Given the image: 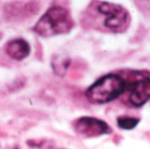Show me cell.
<instances>
[{
	"mask_svg": "<svg viewBox=\"0 0 150 149\" xmlns=\"http://www.w3.org/2000/svg\"><path fill=\"white\" fill-rule=\"evenodd\" d=\"M127 82L115 73H109L92 83L84 93L86 99L93 105H105L120 97L127 89Z\"/></svg>",
	"mask_w": 150,
	"mask_h": 149,
	"instance_id": "1",
	"label": "cell"
},
{
	"mask_svg": "<svg viewBox=\"0 0 150 149\" xmlns=\"http://www.w3.org/2000/svg\"><path fill=\"white\" fill-rule=\"evenodd\" d=\"M74 25L75 22L69 10L62 6H52L40 17L33 31L40 37L49 38L69 33Z\"/></svg>",
	"mask_w": 150,
	"mask_h": 149,
	"instance_id": "2",
	"label": "cell"
},
{
	"mask_svg": "<svg viewBox=\"0 0 150 149\" xmlns=\"http://www.w3.org/2000/svg\"><path fill=\"white\" fill-rule=\"evenodd\" d=\"M98 11L105 16L104 25L111 32L122 33L127 30L131 23L128 11L120 4L101 2L98 4Z\"/></svg>",
	"mask_w": 150,
	"mask_h": 149,
	"instance_id": "3",
	"label": "cell"
},
{
	"mask_svg": "<svg viewBox=\"0 0 150 149\" xmlns=\"http://www.w3.org/2000/svg\"><path fill=\"white\" fill-rule=\"evenodd\" d=\"M72 126L77 134L85 138H94L112 133V129L105 121L96 117H80L73 121Z\"/></svg>",
	"mask_w": 150,
	"mask_h": 149,
	"instance_id": "4",
	"label": "cell"
},
{
	"mask_svg": "<svg viewBox=\"0 0 150 149\" xmlns=\"http://www.w3.org/2000/svg\"><path fill=\"white\" fill-rule=\"evenodd\" d=\"M129 103L134 107H142L150 100V77L144 76L129 86Z\"/></svg>",
	"mask_w": 150,
	"mask_h": 149,
	"instance_id": "5",
	"label": "cell"
},
{
	"mask_svg": "<svg viewBox=\"0 0 150 149\" xmlns=\"http://www.w3.org/2000/svg\"><path fill=\"white\" fill-rule=\"evenodd\" d=\"M4 50L11 59L19 61L29 56L31 53V46L25 39L17 38L7 41L4 45Z\"/></svg>",
	"mask_w": 150,
	"mask_h": 149,
	"instance_id": "6",
	"label": "cell"
},
{
	"mask_svg": "<svg viewBox=\"0 0 150 149\" xmlns=\"http://www.w3.org/2000/svg\"><path fill=\"white\" fill-rule=\"evenodd\" d=\"M70 64V59L62 54H54L51 61V66L54 73L59 76H64Z\"/></svg>",
	"mask_w": 150,
	"mask_h": 149,
	"instance_id": "7",
	"label": "cell"
},
{
	"mask_svg": "<svg viewBox=\"0 0 150 149\" xmlns=\"http://www.w3.org/2000/svg\"><path fill=\"white\" fill-rule=\"evenodd\" d=\"M140 121H141L140 118L130 117V116H120L117 118V126L122 130L130 131L135 128L140 123Z\"/></svg>",
	"mask_w": 150,
	"mask_h": 149,
	"instance_id": "8",
	"label": "cell"
},
{
	"mask_svg": "<svg viewBox=\"0 0 150 149\" xmlns=\"http://www.w3.org/2000/svg\"><path fill=\"white\" fill-rule=\"evenodd\" d=\"M14 149H18V148H14Z\"/></svg>",
	"mask_w": 150,
	"mask_h": 149,
	"instance_id": "9",
	"label": "cell"
}]
</instances>
